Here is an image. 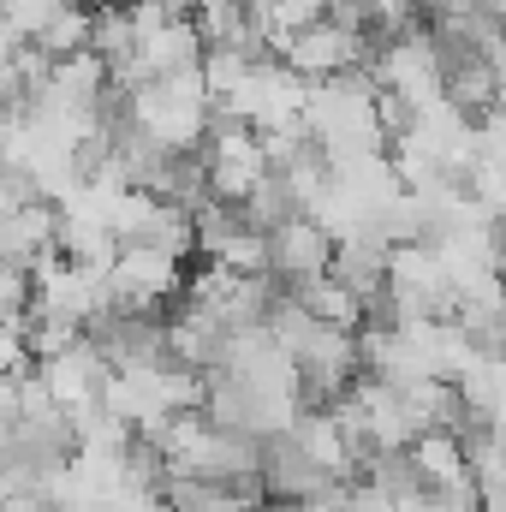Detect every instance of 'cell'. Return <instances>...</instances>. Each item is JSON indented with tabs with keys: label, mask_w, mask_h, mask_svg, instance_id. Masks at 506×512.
Masks as SVG:
<instances>
[{
	"label": "cell",
	"mask_w": 506,
	"mask_h": 512,
	"mask_svg": "<svg viewBox=\"0 0 506 512\" xmlns=\"http://www.w3.org/2000/svg\"><path fill=\"white\" fill-rule=\"evenodd\" d=\"M203 114H209V90L197 72H173V78H143L126 90V120L143 137H155L161 149H197L203 143Z\"/></svg>",
	"instance_id": "cell-1"
},
{
	"label": "cell",
	"mask_w": 506,
	"mask_h": 512,
	"mask_svg": "<svg viewBox=\"0 0 506 512\" xmlns=\"http://www.w3.org/2000/svg\"><path fill=\"white\" fill-rule=\"evenodd\" d=\"M370 48H376L370 36L340 30V24H328V18L316 12L310 24H298V30H286V36H280L274 60H280L286 72H298L304 84H316V78H340V72L364 66V60H370Z\"/></svg>",
	"instance_id": "cell-2"
},
{
	"label": "cell",
	"mask_w": 506,
	"mask_h": 512,
	"mask_svg": "<svg viewBox=\"0 0 506 512\" xmlns=\"http://www.w3.org/2000/svg\"><path fill=\"white\" fill-rule=\"evenodd\" d=\"M292 376H298V405H328L334 393H346L358 382V328L310 322L304 346L292 352Z\"/></svg>",
	"instance_id": "cell-3"
},
{
	"label": "cell",
	"mask_w": 506,
	"mask_h": 512,
	"mask_svg": "<svg viewBox=\"0 0 506 512\" xmlns=\"http://www.w3.org/2000/svg\"><path fill=\"white\" fill-rule=\"evenodd\" d=\"M185 286V262L155 245H120L108 262V304L114 310H167Z\"/></svg>",
	"instance_id": "cell-4"
},
{
	"label": "cell",
	"mask_w": 506,
	"mask_h": 512,
	"mask_svg": "<svg viewBox=\"0 0 506 512\" xmlns=\"http://www.w3.org/2000/svg\"><path fill=\"white\" fill-rule=\"evenodd\" d=\"M30 370H36V382L48 387V399L72 417V435H78V423H84L90 411H102V382H108V364L96 358V346H90L84 334H78L66 352L36 358Z\"/></svg>",
	"instance_id": "cell-5"
},
{
	"label": "cell",
	"mask_w": 506,
	"mask_h": 512,
	"mask_svg": "<svg viewBox=\"0 0 506 512\" xmlns=\"http://www.w3.org/2000/svg\"><path fill=\"white\" fill-rule=\"evenodd\" d=\"M268 239V274L286 286V280H304V274H322L328 268V256H334V233L316 221V215H286L280 227H268L262 233Z\"/></svg>",
	"instance_id": "cell-6"
},
{
	"label": "cell",
	"mask_w": 506,
	"mask_h": 512,
	"mask_svg": "<svg viewBox=\"0 0 506 512\" xmlns=\"http://www.w3.org/2000/svg\"><path fill=\"white\" fill-rule=\"evenodd\" d=\"M54 233H60V209H54L48 197H36V203L0 215V262H12V268L30 274L36 256L54 251Z\"/></svg>",
	"instance_id": "cell-7"
},
{
	"label": "cell",
	"mask_w": 506,
	"mask_h": 512,
	"mask_svg": "<svg viewBox=\"0 0 506 512\" xmlns=\"http://www.w3.org/2000/svg\"><path fill=\"white\" fill-rule=\"evenodd\" d=\"M286 429H292V441H298L328 477H340V483L358 477V459H352V447H346V435H340V423H334L328 405H298V417H292Z\"/></svg>",
	"instance_id": "cell-8"
},
{
	"label": "cell",
	"mask_w": 506,
	"mask_h": 512,
	"mask_svg": "<svg viewBox=\"0 0 506 512\" xmlns=\"http://www.w3.org/2000/svg\"><path fill=\"white\" fill-rule=\"evenodd\" d=\"M286 292L316 316V322H328V328H364V304L322 268V274H304V280H286Z\"/></svg>",
	"instance_id": "cell-9"
},
{
	"label": "cell",
	"mask_w": 506,
	"mask_h": 512,
	"mask_svg": "<svg viewBox=\"0 0 506 512\" xmlns=\"http://www.w3.org/2000/svg\"><path fill=\"white\" fill-rule=\"evenodd\" d=\"M30 42L48 54V60H66V54H78L84 42H90V6H78V0H60L36 30H30Z\"/></svg>",
	"instance_id": "cell-10"
},
{
	"label": "cell",
	"mask_w": 506,
	"mask_h": 512,
	"mask_svg": "<svg viewBox=\"0 0 506 512\" xmlns=\"http://www.w3.org/2000/svg\"><path fill=\"white\" fill-rule=\"evenodd\" d=\"M209 262H221V268H233V274H268V239L251 233V227H233V233L209 251Z\"/></svg>",
	"instance_id": "cell-11"
},
{
	"label": "cell",
	"mask_w": 506,
	"mask_h": 512,
	"mask_svg": "<svg viewBox=\"0 0 506 512\" xmlns=\"http://www.w3.org/2000/svg\"><path fill=\"white\" fill-rule=\"evenodd\" d=\"M36 197H42L36 173H30L24 161H0V215H12V209H24V203H36Z\"/></svg>",
	"instance_id": "cell-12"
},
{
	"label": "cell",
	"mask_w": 506,
	"mask_h": 512,
	"mask_svg": "<svg viewBox=\"0 0 506 512\" xmlns=\"http://www.w3.org/2000/svg\"><path fill=\"white\" fill-rule=\"evenodd\" d=\"M54 6H60V0H0V18H6L18 36H30V30H36Z\"/></svg>",
	"instance_id": "cell-13"
}]
</instances>
